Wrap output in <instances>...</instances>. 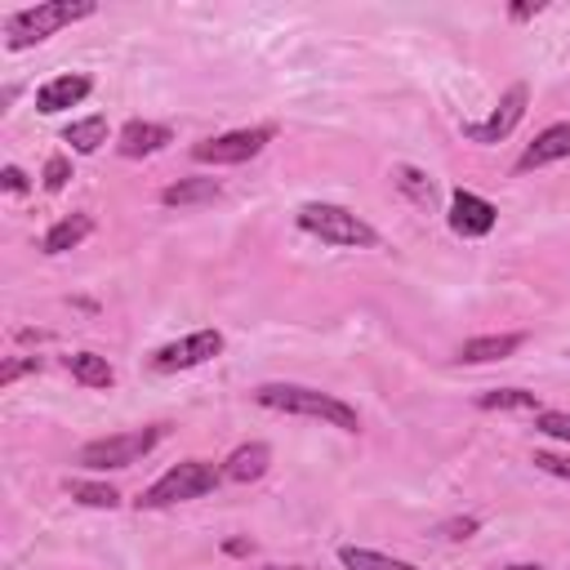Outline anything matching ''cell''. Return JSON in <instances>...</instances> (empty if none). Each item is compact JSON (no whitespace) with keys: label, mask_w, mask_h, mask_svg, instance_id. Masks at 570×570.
Masks as SVG:
<instances>
[{"label":"cell","mask_w":570,"mask_h":570,"mask_svg":"<svg viewBox=\"0 0 570 570\" xmlns=\"http://www.w3.org/2000/svg\"><path fill=\"white\" fill-rule=\"evenodd\" d=\"M254 401L263 410H281V414H298V419H316V423H330L338 432H361V414L338 401L334 392H321V387H303V383H263L254 387Z\"/></svg>","instance_id":"obj_1"},{"label":"cell","mask_w":570,"mask_h":570,"mask_svg":"<svg viewBox=\"0 0 570 570\" xmlns=\"http://www.w3.org/2000/svg\"><path fill=\"white\" fill-rule=\"evenodd\" d=\"M94 0H45V4H31V9H13L4 18V45L18 53V49H31L40 40H49L53 31L80 22V18H94Z\"/></svg>","instance_id":"obj_2"},{"label":"cell","mask_w":570,"mask_h":570,"mask_svg":"<svg viewBox=\"0 0 570 570\" xmlns=\"http://www.w3.org/2000/svg\"><path fill=\"white\" fill-rule=\"evenodd\" d=\"M218 481H223V468H214L209 459H183L142 490L138 508L160 512V508H174V503H187V499H200V494L218 490Z\"/></svg>","instance_id":"obj_3"},{"label":"cell","mask_w":570,"mask_h":570,"mask_svg":"<svg viewBox=\"0 0 570 570\" xmlns=\"http://www.w3.org/2000/svg\"><path fill=\"white\" fill-rule=\"evenodd\" d=\"M298 227L321 236L325 245H343V249H374L379 245V232L361 214H352L343 205H330V200H307L298 209Z\"/></svg>","instance_id":"obj_4"},{"label":"cell","mask_w":570,"mask_h":570,"mask_svg":"<svg viewBox=\"0 0 570 570\" xmlns=\"http://www.w3.org/2000/svg\"><path fill=\"white\" fill-rule=\"evenodd\" d=\"M165 428H134V432H116V436H98V441H85L76 450V463L94 468V472H107V468H129L138 463L142 454H151L160 445Z\"/></svg>","instance_id":"obj_5"},{"label":"cell","mask_w":570,"mask_h":570,"mask_svg":"<svg viewBox=\"0 0 570 570\" xmlns=\"http://www.w3.org/2000/svg\"><path fill=\"white\" fill-rule=\"evenodd\" d=\"M272 138H276V125L232 129V134H218V138L196 142V147H191V160H200V165H245V160H254Z\"/></svg>","instance_id":"obj_6"},{"label":"cell","mask_w":570,"mask_h":570,"mask_svg":"<svg viewBox=\"0 0 570 570\" xmlns=\"http://www.w3.org/2000/svg\"><path fill=\"white\" fill-rule=\"evenodd\" d=\"M525 102H530V89L517 80L503 98H499V107L485 116V120H463V138L468 142H481V147H494V142H503L517 125H521V116H525Z\"/></svg>","instance_id":"obj_7"},{"label":"cell","mask_w":570,"mask_h":570,"mask_svg":"<svg viewBox=\"0 0 570 570\" xmlns=\"http://www.w3.org/2000/svg\"><path fill=\"white\" fill-rule=\"evenodd\" d=\"M218 352H223V334H218V330H191L187 338L165 343V347L151 356V370H160V374H174V370H196V365L214 361Z\"/></svg>","instance_id":"obj_8"},{"label":"cell","mask_w":570,"mask_h":570,"mask_svg":"<svg viewBox=\"0 0 570 570\" xmlns=\"http://www.w3.org/2000/svg\"><path fill=\"white\" fill-rule=\"evenodd\" d=\"M494 223H499V209L485 200V196H476V191H468V187H459L454 196H450V232H459V236H485V232H494Z\"/></svg>","instance_id":"obj_9"},{"label":"cell","mask_w":570,"mask_h":570,"mask_svg":"<svg viewBox=\"0 0 570 570\" xmlns=\"http://www.w3.org/2000/svg\"><path fill=\"white\" fill-rule=\"evenodd\" d=\"M570 156V120H557V125H548V129H539L534 134V142L517 156V174H530V169H543V165H557V160H566Z\"/></svg>","instance_id":"obj_10"},{"label":"cell","mask_w":570,"mask_h":570,"mask_svg":"<svg viewBox=\"0 0 570 570\" xmlns=\"http://www.w3.org/2000/svg\"><path fill=\"white\" fill-rule=\"evenodd\" d=\"M89 89H94V80H89V76H80V71L53 76V80H45V85L36 89V111H45V116L67 111V107L85 102V98H89Z\"/></svg>","instance_id":"obj_11"},{"label":"cell","mask_w":570,"mask_h":570,"mask_svg":"<svg viewBox=\"0 0 570 570\" xmlns=\"http://www.w3.org/2000/svg\"><path fill=\"white\" fill-rule=\"evenodd\" d=\"M174 142L169 125H156V120H129L120 134H116V151L129 156V160H142V156H156Z\"/></svg>","instance_id":"obj_12"},{"label":"cell","mask_w":570,"mask_h":570,"mask_svg":"<svg viewBox=\"0 0 570 570\" xmlns=\"http://www.w3.org/2000/svg\"><path fill=\"white\" fill-rule=\"evenodd\" d=\"M267 468H272V450H267L263 441H245V445H236V450L227 454L223 476L236 481V485H249V481H258Z\"/></svg>","instance_id":"obj_13"},{"label":"cell","mask_w":570,"mask_h":570,"mask_svg":"<svg viewBox=\"0 0 570 570\" xmlns=\"http://www.w3.org/2000/svg\"><path fill=\"white\" fill-rule=\"evenodd\" d=\"M223 196V183L218 178H178L160 191V205L169 209H191V205H214Z\"/></svg>","instance_id":"obj_14"},{"label":"cell","mask_w":570,"mask_h":570,"mask_svg":"<svg viewBox=\"0 0 570 570\" xmlns=\"http://www.w3.org/2000/svg\"><path fill=\"white\" fill-rule=\"evenodd\" d=\"M521 343H525V334H481V338H468V343L459 347V361H463V365L503 361V356H512Z\"/></svg>","instance_id":"obj_15"},{"label":"cell","mask_w":570,"mask_h":570,"mask_svg":"<svg viewBox=\"0 0 570 570\" xmlns=\"http://www.w3.org/2000/svg\"><path fill=\"white\" fill-rule=\"evenodd\" d=\"M89 232H94V218H89V214H67V218H58V223L45 232L40 249H45V254H67V249H76Z\"/></svg>","instance_id":"obj_16"},{"label":"cell","mask_w":570,"mask_h":570,"mask_svg":"<svg viewBox=\"0 0 570 570\" xmlns=\"http://www.w3.org/2000/svg\"><path fill=\"white\" fill-rule=\"evenodd\" d=\"M67 370H71V379L85 383V387H111V383H116V370H111L107 356H98V352H76V356H67Z\"/></svg>","instance_id":"obj_17"},{"label":"cell","mask_w":570,"mask_h":570,"mask_svg":"<svg viewBox=\"0 0 570 570\" xmlns=\"http://www.w3.org/2000/svg\"><path fill=\"white\" fill-rule=\"evenodd\" d=\"M338 566L343 570H419L401 557H387V552H374V548H352V543L338 548Z\"/></svg>","instance_id":"obj_18"},{"label":"cell","mask_w":570,"mask_h":570,"mask_svg":"<svg viewBox=\"0 0 570 570\" xmlns=\"http://www.w3.org/2000/svg\"><path fill=\"white\" fill-rule=\"evenodd\" d=\"M62 142H71V151H80V156L98 151V147L107 142V116H85V120H71V125L62 129Z\"/></svg>","instance_id":"obj_19"},{"label":"cell","mask_w":570,"mask_h":570,"mask_svg":"<svg viewBox=\"0 0 570 570\" xmlns=\"http://www.w3.org/2000/svg\"><path fill=\"white\" fill-rule=\"evenodd\" d=\"M392 183L401 187V196H410V205L432 209V200H436V183H432L423 169H414V165H396V169H392Z\"/></svg>","instance_id":"obj_20"},{"label":"cell","mask_w":570,"mask_h":570,"mask_svg":"<svg viewBox=\"0 0 570 570\" xmlns=\"http://www.w3.org/2000/svg\"><path fill=\"white\" fill-rule=\"evenodd\" d=\"M476 405H481V410H530V414H539V396L525 392V387H494V392H481Z\"/></svg>","instance_id":"obj_21"},{"label":"cell","mask_w":570,"mask_h":570,"mask_svg":"<svg viewBox=\"0 0 570 570\" xmlns=\"http://www.w3.org/2000/svg\"><path fill=\"white\" fill-rule=\"evenodd\" d=\"M67 494L85 508H116L120 503L116 485H102V481H67Z\"/></svg>","instance_id":"obj_22"},{"label":"cell","mask_w":570,"mask_h":570,"mask_svg":"<svg viewBox=\"0 0 570 570\" xmlns=\"http://www.w3.org/2000/svg\"><path fill=\"white\" fill-rule=\"evenodd\" d=\"M534 428H539L543 436L570 445V414H566V410H539V414H534Z\"/></svg>","instance_id":"obj_23"},{"label":"cell","mask_w":570,"mask_h":570,"mask_svg":"<svg viewBox=\"0 0 570 570\" xmlns=\"http://www.w3.org/2000/svg\"><path fill=\"white\" fill-rule=\"evenodd\" d=\"M40 178H45V191H62V187L71 183V160H67V156H49Z\"/></svg>","instance_id":"obj_24"},{"label":"cell","mask_w":570,"mask_h":570,"mask_svg":"<svg viewBox=\"0 0 570 570\" xmlns=\"http://www.w3.org/2000/svg\"><path fill=\"white\" fill-rule=\"evenodd\" d=\"M534 468H539V472H548V476H561V481H570V454L534 450Z\"/></svg>","instance_id":"obj_25"},{"label":"cell","mask_w":570,"mask_h":570,"mask_svg":"<svg viewBox=\"0 0 570 570\" xmlns=\"http://www.w3.org/2000/svg\"><path fill=\"white\" fill-rule=\"evenodd\" d=\"M22 374H40V356H13V361L0 365V383H4V387H9L13 379H22Z\"/></svg>","instance_id":"obj_26"},{"label":"cell","mask_w":570,"mask_h":570,"mask_svg":"<svg viewBox=\"0 0 570 570\" xmlns=\"http://www.w3.org/2000/svg\"><path fill=\"white\" fill-rule=\"evenodd\" d=\"M476 525H481L476 517H459V521H445L441 534H445V539H468V534H476Z\"/></svg>","instance_id":"obj_27"},{"label":"cell","mask_w":570,"mask_h":570,"mask_svg":"<svg viewBox=\"0 0 570 570\" xmlns=\"http://www.w3.org/2000/svg\"><path fill=\"white\" fill-rule=\"evenodd\" d=\"M0 183H4V191H27V174L18 169V165H4V174H0Z\"/></svg>","instance_id":"obj_28"},{"label":"cell","mask_w":570,"mask_h":570,"mask_svg":"<svg viewBox=\"0 0 570 570\" xmlns=\"http://www.w3.org/2000/svg\"><path fill=\"white\" fill-rule=\"evenodd\" d=\"M249 548H254L249 539H232V543H227V552H232V557H240V552H249Z\"/></svg>","instance_id":"obj_29"},{"label":"cell","mask_w":570,"mask_h":570,"mask_svg":"<svg viewBox=\"0 0 570 570\" xmlns=\"http://www.w3.org/2000/svg\"><path fill=\"white\" fill-rule=\"evenodd\" d=\"M503 570H548V566H530V561H517V566H503Z\"/></svg>","instance_id":"obj_30"},{"label":"cell","mask_w":570,"mask_h":570,"mask_svg":"<svg viewBox=\"0 0 570 570\" xmlns=\"http://www.w3.org/2000/svg\"><path fill=\"white\" fill-rule=\"evenodd\" d=\"M267 570H281V566H267ZM289 570H294V566H289Z\"/></svg>","instance_id":"obj_31"}]
</instances>
